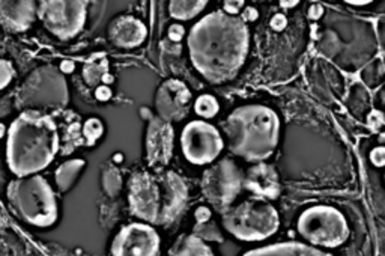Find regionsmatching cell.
Returning <instances> with one entry per match:
<instances>
[{
  "mask_svg": "<svg viewBox=\"0 0 385 256\" xmlns=\"http://www.w3.org/2000/svg\"><path fill=\"white\" fill-rule=\"evenodd\" d=\"M271 26L274 28L276 30H282L286 26L285 15H276V17L272 19V21H271Z\"/></svg>",
  "mask_w": 385,
  "mask_h": 256,
  "instance_id": "1f68e13d",
  "label": "cell"
},
{
  "mask_svg": "<svg viewBox=\"0 0 385 256\" xmlns=\"http://www.w3.org/2000/svg\"><path fill=\"white\" fill-rule=\"evenodd\" d=\"M245 20L226 11H214L199 20L188 35L192 65L208 82L223 83L243 68L248 53Z\"/></svg>",
  "mask_w": 385,
  "mask_h": 256,
  "instance_id": "6da1fadb",
  "label": "cell"
},
{
  "mask_svg": "<svg viewBox=\"0 0 385 256\" xmlns=\"http://www.w3.org/2000/svg\"><path fill=\"white\" fill-rule=\"evenodd\" d=\"M229 148L247 162H263L278 143L280 119L272 109L261 104L238 107L224 122Z\"/></svg>",
  "mask_w": 385,
  "mask_h": 256,
  "instance_id": "277c9868",
  "label": "cell"
},
{
  "mask_svg": "<svg viewBox=\"0 0 385 256\" xmlns=\"http://www.w3.org/2000/svg\"><path fill=\"white\" fill-rule=\"evenodd\" d=\"M298 232L315 246L337 247L348 237L343 215L331 206H313L298 219Z\"/></svg>",
  "mask_w": 385,
  "mask_h": 256,
  "instance_id": "52a82bcc",
  "label": "cell"
},
{
  "mask_svg": "<svg viewBox=\"0 0 385 256\" xmlns=\"http://www.w3.org/2000/svg\"><path fill=\"white\" fill-rule=\"evenodd\" d=\"M223 225L243 242H262L274 235L280 217L274 206L262 198H250L223 213Z\"/></svg>",
  "mask_w": 385,
  "mask_h": 256,
  "instance_id": "8992f818",
  "label": "cell"
},
{
  "mask_svg": "<svg viewBox=\"0 0 385 256\" xmlns=\"http://www.w3.org/2000/svg\"><path fill=\"white\" fill-rule=\"evenodd\" d=\"M348 3H351V5H367L368 2H348Z\"/></svg>",
  "mask_w": 385,
  "mask_h": 256,
  "instance_id": "e575fe53",
  "label": "cell"
},
{
  "mask_svg": "<svg viewBox=\"0 0 385 256\" xmlns=\"http://www.w3.org/2000/svg\"><path fill=\"white\" fill-rule=\"evenodd\" d=\"M85 167L83 160H69V162L63 163L58 171H56V182L62 191H67L72 182L76 181L78 172Z\"/></svg>",
  "mask_w": 385,
  "mask_h": 256,
  "instance_id": "7402d4cb",
  "label": "cell"
},
{
  "mask_svg": "<svg viewBox=\"0 0 385 256\" xmlns=\"http://www.w3.org/2000/svg\"><path fill=\"white\" fill-rule=\"evenodd\" d=\"M243 256H331L322 250L315 249L311 246H306L301 243H278L271 244L261 249H254L244 253Z\"/></svg>",
  "mask_w": 385,
  "mask_h": 256,
  "instance_id": "ac0fdd59",
  "label": "cell"
},
{
  "mask_svg": "<svg viewBox=\"0 0 385 256\" xmlns=\"http://www.w3.org/2000/svg\"><path fill=\"white\" fill-rule=\"evenodd\" d=\"M110 41L122 49H134L146 39V28L131 15L116 19L109 28Z\"/></svg>",
  "mask_w": 385,
  "mask_h": 256,
  "instance_id": "2e32d148",
  "label": "cell"
},
{
  "mask_svg": "<svg viewBox=\"0 0 385 256\" xmlns=\"http://www.w3.org/2000/svg\"><path fill=\"white\" fill-rule=\"evenodd\" d=\"M191 106V92L179 80H167L157 92L155 107L164 121H181L188 115Z\"/></svg>",
  "mask_w": 385,
  "mask_h": 256,
  "instance_id": "4fadbf2b",
  "label": "cell"
},
{
  "mask_svg": "<svg viewBox=\"0 0 385 256\" xmlns=\"http://www.w3.org/2000/svg\"><path fill=\"white\" fill-rule=\"evenodd\" d=\"M220 106L219 101L212 95H200V97L195 103V111L199 116L204 118H214L219 114Z\"/></svg>",
  "mask_w": 385,
  "mask_h": 256,
  "instance_id": "603a6c76",
  "label": "cell"
},
{
  "mask_svg": "<svg viewBox=\"0 0 385 256\" xmlns=\"http://www.w3.org/2000/svg\"><path fill=\"white\" fill-rule=\"evenodd\" d=\"M59 145L58 127L52 116L36 110L23 111L8 131V166L17 177H30L53 162Z\"/></svg>",
  "mask_w": 385,
  "mask_h": 256,
  "instance_id": "7a4b0ae2",
  "label": "cell"
},
{
  "mask_svg": "<svg viewBox=\"0 0 385 256\" xmlns=\"http://www.w3.org/2000/svg\"><path fill=\"white\" fill-rule=\"evenodd\" d=\"M95 95H96V98H98V100L106 101V100H109L111 97V92H110L109 87L101 86V87H98V89H96Z\"/></svg>",
  "mask_w": 385,
  "mask_h": 256,
  "instance_id": "4dcf8cb0",
  "label": "cell"
},
{
  "mask_svg": "<svg viewBox=\"0 0 385 256\" xmlns=\"http://www.w3.org/2000/svg\"><path fill=\"white\" fill-rule=\"evenodd\" d=\"M128 186L131 213L152 225L175 222L187 205L186 182L172 171L138 172L130 178Z\"/></svg>",
  "mask_w": 385,
  "mask_h": 256,
  "instance_id": "3957f363",
  "label": "cell"
},
{
  "mask_svg": "<svg viewBox=\"0 0 385 256\" xmlns=\"http://www.w3.org/2000/svg\"><path fill=\"white\" fill-rule=\"evenodd\" d=\"M283 8H294L295 5H298V2H280Z\"/></svg>",
  "mask_w": 385,
  "mask_h": 256,
  "instance_id": "836d02e7",
  "label": "cell"
},
{
  "mask_svg": "<svg viewBox=\"0 0 385 256\" xmlns=\"http://www.w3.org/2000/svg\"><path fill=\"white\" fill-rule=\"evenodd\" d=\"M244 187L259 198L276 199L280 193L277 171L271 164L258 163L247 171L244 177Z\"/></svg>",
  "mask_w": 385,
  "mask_h": 256,
  "instance_id": "9a60e30c",
  "label": "cell"
},
{
  "mask_svg": "<svg viewBox=\"0 0 385 256\" xmlns=\"http://www.w3.org/2000/svg\"><path fill=\"white\" fill-rule=\"evenodd\" d=\"M87 2L44 0L38 6V17L48 32L60 39H71L85 28Z\"/></svg>",
  "mask_w": 385,
  "mask_h": 256,
  "instance_id": "30bf717a",
  "label": "cell"
},
{
  "mask_svg": "<svg viewBox=\"0 0 385 256\" xmlns=\"http://www.w3.org/2000/svg\"><path fill=\"white\" fill-rule=\"evenodd\" d=\"M244 186V177L239 167L232 160L224 158L206 169L202 178V191L215 210L226 211L234 204L241 189Z\"/></svg>",
  "mask_w": 385,
  "mask_h": 256,
  "instance_id": "ba28073f",
  "label": "cell"
},
{
  "mask_svg": "<svg viewBox=\"0 0 385 256\" xmlns=\"http://www.w3.org/2000/svg\"><path fill=\"white\" fill-rule=\"evenodd\" d=\"M184 35V28L175 25L170 28V32H168V38L172 39V41H179Z\"/></svg>",
  "mask_w": 385,
  "mask_h": 256,
  "instance_id": "f1b7e54d",
  "label": "cell"
},
{
  "mask_svg": "<svg viewBox=\"0 0 385 256\" xmlns=\"http://www.w3.org/2000/svg\"><path fill=\"white\" fill-rule=\"evenodd\" d=\"M104 184H106V190L110 195H115L120 186V178L116 169H109L104 175Z\"/></svg>",
  "mask_w": 385,
  "mask_h": 256,
  "instance_id": "484cf974",
  "label": "cell"
},
{
  "mask_svg": "<svg viewBox=\"0 0 385 256\" xmlns=\"http://www.w3.org/2000/svg\"><path fill=\"white\" fill-rule=\"evenodd\" d=\"M14 76V68L8 61H2V87H5Z\"/></svg>",
  "mask_w": 385,
  "mask_h": 256,
  "instance_id": "4316f807",
  "label": "cell"
},
{
  "mask_svg": "<svg viewBox=\"0 0 385 256\" xmlns=\"http://www.w3.org/2000/svg\"><path fill=\"white\" fill-rule=\"evenodd\" d=\"M109 74V61L102 53L95 54L83 67L85 80L89 85H96Z\"/></svg>",
  "mask_w": 385,
  "mask_h": 256,
  "instance_id": "44dd1931",
  "label": "cell"
},
{
  "mask_svg": "<svg viewBox=\"0 0 385 256\" xmlns=\"http://www.w3.org/2000/svg\"><path fill=\"white\" fill-rule=\"evenodd\" d=\"M60 70H62V71H67V73H69V71L74 70V65H72L71 62H63V65H60Z\"/></svg>",
  "mask_w": 385,
  "mask_h": 256,
  "instance_id": "d6a6232c",
  "label": "cell"
},
{
  "mask_svg": "<svg viewBox=\"0 0 385 256\" xmlns=\"http://www.w3.org/2000/svg\"><path fill=\"white\" fill-rule=\"evenodd\" d=\"M196 232L206 239H212V242H217V239H219V242H221L220 232L215 228V225H212V223H208V222L199 223V225L196 226Z\"/></svg>",
  "mask_w": 385,
  "mask_h": 256,
  "instance_id": "d4e9b609",
  "label": "cell"
},
{
  "mask_svg": "<svg viewBox=\"0 0 385 256\" xmlns=\"http://www.w3.org/2000/svg\"><path fill=\"white\" fill-rule=\"evenodd\" d=\"M210 217H211V213H210V210H208V208H204V206L197 208L196 219H197L199 223H205V222L210 220Z\"/></svg>",
  "mask_w": 385,
  "mask_h": 256,
  "instance_id": "f546056e",
  "label": "cell"
},
{
  "mask_svg": "<svg viewBox=\"0 0 385 256\" xmlns=\"http://www.w3.org/2000/svg\"><path fill=\"white\" fill-rule=\"evenodd\" d=\"M160 235L144 223H131L119 231L111 244L113 256H157Z\"/></svg>",
  "mask_w": 385,
  "mask_h": 256,
  "instance_id": "7c38bea8",
  "label": "cell"
},
{
  "mask_svg": "<svg viewBox=\"0 0 385 256\" xmlns=\"http://www.w3.org/2000/svg\"><path fill=\"white\" fill-rule=\"evenodd\" d=\"M372 162L375 166H384L385 164V148H378V149H375L372 156Z\"/></svg>",
  "mask_w": 385,
  "mask_h": 256,
  "instance_id": "83f0119b",
  "label": "cell"
},
{
  "mask_svg": "<svg viewBox=\"0 0 385 256\" xmlns=\"http://www.w3.org/2000/svg\"><path fill=\"white\" fill-rule=\"evenodd\" d=\"M173 128L163 118H154L146 134V158L152 167H163L172 158Z\"/></svg>",
  "mask_w": 385,
  "mask_h": 256,
  "instance_id": "5bb4252c",
  "label": "cell"
},
{
  "mask_svg": "<svg viewBox=\"0 0 385 256\" xmlns=\"http://www.w3.org/2000/svg\"><path fill=\"white\" fill-rule=\"evenodd\" d=\"M223 139L219 130L205 121H192L184 127L181 136L182 153L192 164H208L220 156Z\"/></svg>",
  "mask_w": 385,
  "mask_h": 256,
  "instance_id": "8fae6325",
  "label": "cell"
},
{
  "mask_svg": "<svg viewBox=\"0 0 385 256\" xmlns=\"http://www.w3.org/2000/svg\"><path fill=\"white\" fill-rule=\"evenodd\" d=\"M36 14V5L34 2H29V0H26V2L24 0H20V2L2 0L0 2V17H2V25L8 30H28Z\"/></svg>",
  "mask_w": 385,
  "mask_h": 256,
  "instance_id": "e0dca14e",
  "label": "cell"
},
{
  "mask_svg": "<svg viewBox=\"0 0 385 256\" xmlns=\"http://www.w3.org/2000/svg\"><path fill=\"white\" fill-rule=\"evenodd\" d=\"M206 5L208 2H205V0H199V2H196V0L195 2L192 0H173V2L168 3V11L176 20H190L202 12Z\"/></svg>",
  "mask_w": 385,
  "mask_h": 256,
  "instance_id": "ffe728a7",
  "label": "cell"
},
{
  "mask_svg": "<svg viewBox=\"0 0 385 256\" xmlns=\"http://www.w3.org/2000/svg\"><path fill=\"white\" fill-rule=\"evenodd\" d=\"M102 131H104V127H102L100 119H96V118L87 119L86 124H85V128H83V134H85V138H86V140H87V143H89V145H94V143L101 138Z\"/></svg>",
  "mask_w": 385,
  "mask_h": 256,
  "instance_id": "cb8c5ba5",
  "label": "cell"
},
{
  "mask_svg": "<svg viewBox=\"0 0 385 256\" xmlns=\"http://www.w3.org/2000/svg\"><path fill=\"white\" fill-rule=\"evenodd\" d=\"M170 256H214V253L197 235H187L176 243Z\"/></svg>",
  "mask_w": 385,
  "mask_h": 256,
  "instance_id": "d6986e66",
  "label": "cell"
},
{
  "mask_svg": "<svg viewBox=\"0 0 385 256\" xmlns=\"http://www.w3.org/2000/svg\"><path fill=\"white\" fill-rule=\"evenodd\" d=\"M8 199L20 217L38 228L52 226L58 220V202L50 184L39 175L12 181Z\"/></svg>",
  "mask_w": 385,
  "mask_h": 256,
  "instance_id": "5b68a950",
  "label": "cell"
},
{
  "mask_svg": "<svg viewBox=\"0 0 385 256\" xmlns=\"http://www.w3.org/2000/svg\"><path fill=\"white\" fill-rule=\"evenodd\" d=\"M24 106L56 107L68 101L65 78L53 67H43L30 74L20 91Z\"/></svg>",
  "mask_w": 385,
  "mask_h": 256,
  "instance_id": "9c48e42d",
  "label": "cell"
}]
</instances>
